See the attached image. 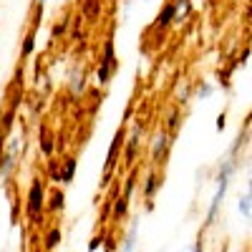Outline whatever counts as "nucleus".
Segmentation results:
<instances>
[{
  "label": "nucleus",
  "instance_id": "f257e3e1",
  "mask_svg": "<svg viewBox=\"0 0 252 252\" xmlns=\"http://www.w3.org/2000/svg\"><path fill=\"white\" fill-rule=\"evenodd\" d=\"M235 154H237V149H229V154H227L224 161L220 164V172H217V177H215V194H212V199H209V209H207V222H204L207 227L215 224V220H217V215H220V207H222V202H224V197H227V192H229V184H232V177H235V172H237Z\"/></svg>",
  "mask_w": 252,
  "mask_h": 252
},
{
  "label": "nucleus",
  "instance_id": "f03ea898",
  "mask_svg": "<svg viewBox=\"0 0 252 252\" xmlns=\"http://www.w3.org/2000/svg\"><path fill=\"white\" fill-rule=\"evenodd\" d=\"M46 197H48V189H46V179H31V187L26 192V217L31 224H40L46 215Z\"/></svg>",
  "mask_w": 252,
  "mask_h": 252
},
{
  "label": "nucleus",
  "instance_id": "7ed1b4c3",
  "mask_svg": "<svg viewBox=\"0 0 252 252\" xmlns=\"http://www.w3.org/2000/svg\"><path fill=\"white\" fill-rule=\"evenodd\" d=\"M119 71V56H116V43L114 38H106L101 46V56H98V63H96V83L98 86H109V83L114 81Z\"/></svg>",
  "mask_w": 252,
  "mask_h": 252
},
{
  "label": "nucleus",
  "instance_id": "20e7f679",
  "mask_svg": "<svg viewBox=\"0 0 252 252\" xmlns=\"http://www.w3.org/2000/svg\"><path fill=\"white\" fill-rule=\"evenodd\" d=\"M141 134H144V126L136 121L131 126V131L124 136V146H121V159L126 166H136L139 157H141Z\"/></svg>",
  "mask_w": 252,
  "mask_h": 252
},
{
  "label": "nucleus",
  "instance_id": "39448f33",
  "mask_svg": "<svg viewBox=\"0 0 252 252\" xmlns=\"http://www.w3.org/2000/svg\"><path fill=\"white\" fill-rule=\"evenodd\" d=\"M124 136H126V129L124 126H119V129L114 131V139L109 144V152H106V161H103V184H109L114 169L119 166L121 161V146H124Z\"/></svg>",
  "mask_w": 252,
  "mask_h": 252
},
{
  "label": "nucleus",
  "instance_id": "423d86ee",
  "mask_svg": "<svg viewBox=\"0 0 252 252\" xmlns=\"http://www.w3.org/2000/svg\"><path fill=\"white\" fill-rule=\"evenodd\" d=\"M172 134L166 129H159L154 131L152 141H149V159H152V166H159L164 164V159L169 157V149H172Z\"/></svg>",
  "mask_w": 252,
  "mask_h": 252
},
{
  "label": "nucleus",
  "instance_id": "0eeeda50",
  "mask_svg": "<svg viewBox=\"0 0 252 252\" xmlns=\"http://www.w3.org/2000/svg\"><path fill=\"white\" fill-rule=\"evenodd\" d=\"M161 187H164V179H161V174L157 169H149L146 177L141 179V197L146 199V207H149V209L154 204V197L161 192Z\"/></svg>",
  "mask_w": 252,
  "mask_h": 252
},
{
  "label": "nucleus",
  "instance_id": "6e6552de",
  "mask_svg": "<svg viewBox=\"0 0 252 252\" xmlns=\"http://www.w3.org/2000/svg\"><path fill=\"white\" fill-rule=\"evenodd\" d=\"M76 169H78V161L76 157H63L58 161V169H56V182H61L63 187L71 184L76 179Z\"/></svg>",
  "mask_w": 252,
  "mask_h": 252
},
{
  "label": "nucleus",
  "instance_id": "1a4fd4ad",
  "mask_svg": "<svg viewBox=\"0 0 252 252\" xmlns=\"http://www.w3.org/2000/svg\"><path fill=\"white\" fill-rule=\"evenodd\" d=\"M38 152L43 154L46 159H51L56 154V136L48 126H40L38 129Z\"/></svg>",
  "mask_w": 252,
  "mask_h": 252
},
{
  "label": "nucleus",
  "instance_id": "9d476101",
  "mask_svg": "<svg viewBox=\"0 0 252 252\" xmlns=\"http://www.w3.org/2000/svg\"><path fill=\"white\" fill-rule=\"evenodd\" d=\"M38 51V28H28L26 35L20 38V58H31Z\"/></svg>",
  "mask_w": 252,
  "mask_h": 252
},
{
  "label": "nucleus",
  "instance_id": "9b49d317",
  "mask_svg": "<svg viewBox=\"0 0 252 252\" xmlns=\"http://www.w3.org/2000/svg\"><path fill=\"white\" fill-rule=\"evenodd\" d=\"M63 209H66V192H63L61 187H56L53 192L46 197V212H51V215H61Z\"/></svg>",
  "mask_w": 252,
  "mask_h": 252
},
{
  "label": "nucleus",
  "instance_id": "f8f14e48",
  "mask_svg": "<svg viewBox=\"0 0 252 252\" xmlns=\"http://www.w3.org/2000/svg\"><path fill=\"white\" fill-rule=\"evenodd\" d=\"M174 26V5L166 0V3L159 8V13H157V18H154V28H159V31H166V28H172Z\"/></svg>",
  "mask_w": 252,
  "mask_h": 252
},
{
  "label": "nucleus",
  "instance_id": "ddd939ff",
  "mask_svg": "<svg viewBox=\"0 0 252 252\" xmlns=\"http://www.w3.org/2000/svg\"><path fill=\"white\" fill-rule=\"evenodd\" d=\"M169 3L174 5V26H182L184 20L194 13L192 0H169Z\"/></svg>",
  "mask_w": 252,
  "mask_h": 252
},
{
  "label": "nucleus",
  "instance_id": "4468645a",
  "mask_svg": "<svg viewBox=\"0 0 252 252\" xmlns=\"http://www.w3.org/2000/svg\"><path fill=\"white\" fill-rule=\"evenodd\" d=\"M215 94H217V83H212V81H199L192 89V98H197V101H209Z\"/></svg>",
  "mask_w": 252,
  "mask_h": 252
},
{
  "label": "nucleus",
  "instance_id": "2eb2a0df",
  "mask_svg": "<svg viewBox=\"0 0 252 252\" xmlns=\"http://www.w3.org/2000/svg\"><path fill=\"white\" fill-rule=\"evenodd\" d=\"M237 209H240V215H242L245 222L252 220V192H250V187L237 197Z\"/></svg>",
  "mask_w": 252,
  "mask_h": 252
},
{
  "label": "nucleus",
  "instance_id": "dca6fc26",
  "mask_svg": "<svg viewBox=\"0 0 252 252\" xmlns=\"http://www.w3.org/2000/svg\"><path fill=\"white\" fill-rule=\"evenodd\" d=\"M136 237H139V224L134 222L129 227V232H126V237L119 242V252H136Z\"/></svg>",
  "mask_w": 252,
  "mask_h": 252
},
{
  "label": "nucleus",
  "instance_id": "f3484780",
  "mask_svg": "<svg viewBox=\"0 0 252 252\" xmlns=\"http://www.w3.org/2000/svg\"><path fill=\"white\" fill-rule=\"evenodd\" d=\"M61 240H63V232H61V227L58 224H53L48 232H46V237H43V250L46 252H53L58 245H61Z\"/></svg>",
  "mask_w": 252,
  "mask_h": 252
},
{
  "label": "nucleus",
  "instance_id": "a211bd4d",
  "mask_svg": "<svg viewBox=\"0 0 252 252\" xmlns=\"http://www.w3.org/2000/svg\"><path fill=\"white\" fill-rule=\"evenodd\" d=\"M83 91H86V73H83L81 68H76L71 73V94L73 96H81Z\"/></svg>",
  "mask_w": 252,
  "mask_h": 252
},
{
  "label": "nucleus",
  "instance_id": "6ab92c4d",
  "mask_svg": "<svg viewBox=\"0 0 252 252\" xmlns=\"http://www.w3.org/2000/svg\"><path fill=\"white\" fill-rule=\"evenodd\" d=\"M129 204H131L129 197L119 194V197L114 199V217H116V220H124L126 215H129Z\"/></svg>",
  "mask_w": 252,
  "mask_h": 252
},
{
  "label": "nucleus",
  "instance_id": "aec40b11",
  "mask_svg": "<svg viewBox=\"0 0 252 252\" xmlns=\"http://www.w3.org/2000/svg\"><path fill=\"white\" fill-rule=\"evenodd\" d=\"M179 119H182L179 109H172L169 114H166V121H164V126H161V129H166V131H169V134L174 136V134H177V129H179V124H182Z\"/></svg>",
  "mask_w": 252,
  "mask_h": 252
},
{
  "label": "nucleus",
  "instance_id": "412c9836",
  "mask_svg": "<svg viewBox=\"0 0 252 252\" xmlns=\"http://www.w3.org/2000/svg\"><path fill=\"white\" fill-rule=\"evenodd\" d=\"M192 89H194V86H192L189 81H182L179 86H177V101H179V103H187L189 98H192Z\"/></svg>",
  "mask_w": 252,
  "mask_h": 252
},
{
  "label": "nucleus",
  "instance_id": "4be33fe9",
  "mask_svg": "<svg viewBox=\"0 0 252 252\" xmlns=\"http://www.w3.org/2000/svg\"><path fill=\"white\" fill-rule=\"evenodd\" d=\"M184 252H204V242H202V237H199V240H197L192 247H187Z\"/></svg>",
  "mask_w": 252,
  "mask_h": 252
},
{
  "label": "nucleus",
  "instance_id": "5701e85b",
  "mask_svg": "<svg viewBox=\"0 0 252 252\" xmlns=\"http://www.w3.org/2000/svg\"><path fill=\"white\" fill-rule=\"evenodd\" d=\"M101 245H103V237H94V240H91V245H89V252H96Z\"/></svg>",
  "mask_w": 252,
  "mask_h": 252
},
{
  "label": "nucleus",
  "instance_id": "b1692460",
  "mask_svg": "<svg viewBox=\"0 0 252 252\" xmlns=\"http://www.w3.org/2000/svg\"><path fill=\"white\" fill-rule=\"evenodd\" d=\"M224 126H227V116L220 114V116H217V131H224Z\"/></svg>",
  "mask_w": 252,
  "mask_h": 252
},
{
  "label": "nucleus",
  "instance_id": "393cba45",
  "mask_svg": "<svg viewBox=\"0 0 252 252\" xmlns=\"http://www.w3.org/2000/svg\"><path fill=\"white\" fill-rule=\"evenodd\" d=\"M46 3H48V0H35V8H43Z\"/></svg>",
  "mask_w": 252,
  "mask_h": 252
},
{
  "label": "nucleus",
  "instance_id": "a878e982",
  "mask_svg": "<svg viewBox=\"0 0 252 252\" xmlns=\"http://www.w3.org/2000/svg\"><path fill=\"white\" fill-rule=\"evenodd\" d=\"M0 96H3V76H0Z\"/></svg>",
  "mask_w": 252,
  "mask_h": 252
},
{
  "label": "nucleus",
  "instance_id": "bb28decb",
  "mask_svg": "<svg viewBox=\"0 0 252 252\" xmlns=\"http://www.w3.org/2000/svg\"><path fill=\"white\" fill-rule=\"evenodd\" d=\"M53 3H66V0H53Z\"/></svg>",
  "mask_w": 252,
  "mask_h": 252
},
{
  "label": "nucleus",
  "instance_id": "cd10ccee",
  "mask_svg": "<svg viewBox=\"0 0 252 252\" xmlns=\"http://www.w3.org/2000/svg\"><path fill=\"white\" fill-rule=\"evenodd\" d=\"M81 3H89V0H81Z\"/></svg>",
  "mask_w": 252,
  "mask_h": 252
}]
</instances>
